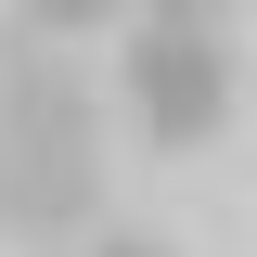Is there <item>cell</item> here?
Segmentation results:
<instances>
[{
  "label": "cell",
  "mask_w": 257,
  "mask_h": 257,
  "mask_svg": "<svg viewBox=\"0 0 257 257\" xmlns=\"http://www.w3.org/2000/svg\"><path fill=\"white\" fill-rule=\"evenodd\" d=\"M142 26H206V39H231L244 0H142Z\"/></svg>",
  "instance_id": "5"
},
{
  "label": "cell",
  "mask_w": 257,
  "mask_h": 257,
  "mask_svg": "<svg viewBox=\"0 0 257 257\" xmlns=\"http://www.w3.org/2000/svg\"><path fill=\"white\" fill-rule=\"evenodd\" d=\"M0 142H103V90L64 52H39V26L0 52Z\"/></svg>",
  "instance_id": "3"
},
{
  "label": "cell",
  "mask_w": 257,
  "mask_h": 257,
  "mask_svg": "<svg viewBox=\"0 0 257 257\" xmlns=\"http://www.w3.org/2000/svg\"><path fill=\"white\" fill-rule=\"evenodd\" d=\"M0 231L13 244H90L103 231V142H0Z\"/></svg>",
  "instance_id": "2"
},
{
  "label": "cell",
  "mask_w": 257,
  "mask_h": 257,
  "mask_svg": "<svg viewBox=\"0 0 257 257\" xmlns=\"http://www.w3.org/2000/svg\"><path fill=\"white\" fill-rule=\"evenodd\" d=\"M90 257H167L155 231H90Z\"/></svg>",
  "instance_id": "6"
},
{
  "label": "cell",
  "mask_w": 257,
  "mask_h": 257,
  "mask_svg": "<svg viewBox=\"0 0 257 257\" xmlns=\"http://www.w3.org/2000/svg\"><path fill=\"white\" fill-rule=\"evenodd\" d=\"M39 39H103V26H142V0H13Z\"/></svg>",
  "instance_id": "4"
},
{
  "label": "cell",
  "mask_w": 257,
  "mask_h": 257,
  "mask_svg": "<svg viewBox=\"0 0 257 257\" xmlns=\"http://www.w3.org/2000/svg\"><path fill=\"white\" fill-rule=\"evenodd\" d=\"M128 116H142V142H167V155H206L231 128V39L206 26H128Z\"/></svg>",
  "instance_id": "1"
}]
</instances>
